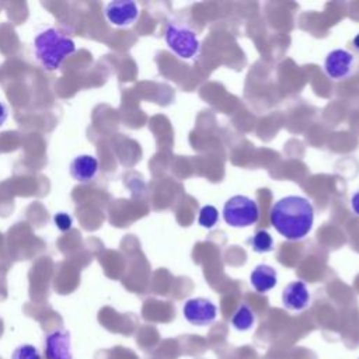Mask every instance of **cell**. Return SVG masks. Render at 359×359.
Here are the masks:
<instances>
[{
  "instance_id": "cell-1",
  "label": "cell",
  "mask_w": 359,
  "mask_h": 359,
  "mask_svg": "<svg viewBox=\"0 0 359 359\" xmlns=\"http://www.w3.org/2000/svg\"><path fill=\"white\" fill-rule=\"evenodd\" d=\"M269 222L286 240L300 241L306 238L313 229L314 208L304 196L287 195L272 205Z\"/></svg>"
},
{
  "instance_id": "cell-2",
  "label": "cell",
  "mask_w": 359,
  "mask_h": 359,
  "mask_svg": "<svg viewBox=\"0 0 359 359\" xmlns=\"http://www.w3.org/2000/svg\"><path fill=\"white\" fill-rule=\"evenodd\" d=\"M34 52L39 65L45 70L53 72L76 52V42L59 29L49 27L34 38Z\"/></svg>"
},
{
  "instance_id": "cell-3",
  "label": "cell",
  "mask_w": 359,
  "mask_h": 359,
  "mask_svg": "<svg viewBox=\"0 0 359 359\" xmlns=\"http://www.w3.org/2000/svg\"><path fill=\"white\" fill-rule=\"evenodd\" d=\"M168 49L182 60H195L201 53V42L194 29L177 21H168L164 29Z\"/></svg>"
},
{
  "instance_id": "cell-4",
  "label": "cell",
  "mask_w": 359,
  "mask_h": 359,
  "mask_svg": "<svg viewBox=\"0 0 359 359\" xmlns=\"http://www.w3.org/2000/svg\"><path fill=\"white\" fill-rule=\"evenodd\" d=\"M222 213L227 226L234 229H245L258 222L259 206L247 195H234L224 202Z\"/></svg>"
},
{
  "instance_id": "cell-5",
  "label": "cell",
  "mask_w": 359,
  "mask_h": 359,
  "mask_svg": "<svg viewBox=\"0 0 359 359\" xmlns=\"http://www.w3.org/2000/svg\"><path fill=\"white\" fill-rule=\"evenodd\" d=\"M104 15L112 27L128 28L139 20L140 8L139 4L133 0H114L107 3Z\"/></svg>"
},
{
  "instance_id": "cell-6",
  "label": "cell",
  "mask_w": 359,
  "mask_h": 359,
  "mask_svg": "<svg viewBox=\"0 0 359 359\" xmlns=\"http://www.w3.org/2000/svg\"><path fill=\"white\" fill-rule=\"evenodd\" d=\"M182 314L189 324L205 327L210 325L216 320L217 307L206 297H192L184 303Z\"/></svg>"
},
{
  "instance_id": "cell-7",
  "label": "cell",
  "mask_w": 359,
  "mask_h": 359,
  "mask_svg": "<svg viewBox=\"0 0 359 359\" xmlns=\"http://www.w3.org/2000/svg\"><path fill=\"white\" fill-rule=\"evenodd\" d=\"M355 57L346 49H334L324 59V72L334 81L346 80L353 72Z\"/></svg>"
},
{
  "instance_id": "cell-8",
  "label": "cell",
  "mask_w": 359,
  "mask_h": 359,
  "mask_svg": "<svg viewBox=\"0 0 359 359\" xmlns=\"http://www.w3.org/2000/svg\"><path fill=\"white\" fill-rule=\"evenodd\" d=\"M46 359H73L70 332L65 328H57L45 337Z\"/></svg>"
},
{
  "instance_id": "cell-9",
  "label": "cell",
  "mask_w": 359,
  "mask_h": 359,
  "mask_svg": "<svg viewBox=\"0 0 359 359\" xmlns=\"http://www.w3.org/2000/svg\"><path fill=\"white\" fill-rule=\"evenodd\" d=\"M311 300L309 287L303 280H293L282 290V304L290 311H303Z\"/></svg>"
},
{
  "instance_id": "cell-10",
  "label": "cell",
  "mask_w": 359,
  "mask_h": 359,
  "mask_svg": "<svg viewBox=\"0 0 359 359\" xmlns=\"http://www.w3.org/2000/svg\"><path fill=\"white\" fill-rule=\"evenodd\" d=\"M100 170V163L97 157L91 154H79L76 156L69 165L70 175L77 182H90L93 181Z\"/></svg>"
},
{
  "instance_id": "cell-11",
  "label": "cell",
  "mask_w": 359,
  "mask_h": 359,
  "mask_svg": "<svg viewBox=\"0 0 359 359\" xmlns=\"http://www.w3.org/2000/svg\"><path fill=\"white\" fill-rule=\"evenodd\" d=\"M250 283L255 292L266 293L276 286L278 272L268 264H258L250 273Z\"/></svg>"
},
{
  "instance_id": "cell-12",
  "label": "cell",
  "mask_w": 359,
  "mask_h": 359,
  "mask_svg": "<svg viewBox=\"0 0 359 359\" xmlns=\"http://www.w3.org/2000/svg\"><path fill=\"white\" fill-rule=\"evenodd\" d=\"M255 324V314L248 304H240L231 316V325L237 331H248Z\"/></svg>"
},
{
  "instance_id": "cell-13",
  "label": "cell",
  "mask_w": 359,
  "mask_h": 359,
  "mask_svg": "<svg viewBox=\"0 0 359 359\" xmlns=\"http://www.w3.org/2000/svg\"><path fill=\"white\" fill-rule=\"evenodd\" d=\"M250 248L258 254H266L273 250V238L266 230H257L248 240Z\"/></svg>"
},
{
  "instance_id": "cell-14",
  "label": "cell",
  "mask_w": 359,
  "mask_h": 359,
  "mask_svg": "<svg viewBox=\"0 0 359 359\" xmlns=\"http://www.w3.org/2000/svg\"><path fill=\"white\" fill-rule=\"evenodd\" d=\"M219 222V212L213 205H205L198 215V224L203 229H213Z\"/></svg>"
},
{
  "instance_id": "cell-15",
  "label": "cell",
  "mask_w": 359,
  "mask_h": 359,
  "mask_svg": "<svg viewBox=\"0 0 359 359\" xmlns=\"http://www.w3.org/2000/svg\"><path fill=\"white\" fill-rule=\"evenodd\" d=\"M10 359H42V356H41L36 346L29 345V344H24V345L17 346L13 351Z\"/></svg>"
},
{
  "instance_id": "cell-16",
  "label": "cell",
  "mask_w": 359,
  "mask_h": 359,
  "mask_svg": "<svg viewBox=\"0 0 359 359\" xmlns=\"http://www.w3.org/2000/svg\"><path fill=\"white\" fill-rule=\"evenodd\" d=\"M53 223L60 231H69L73 226V219L66 212H57L53 215Z\"/></svg>"
},
{
  "instance_id": "cell-17",
  "label": "cell",
  "mask_w": 359,
  "mask_h": 359,
  "mask_svg": "<svg viewBox=\"0 0 359 359\" xmlns=\"http://www.w3.org/2000/svg\"><path fill=\"white\" fill-rule=\"evenodd\" d=\"M351 209L356 216H359V189H356L351 196Z\"/></svg>"
},
{
  "instance_id": "cell-18",
  "label": "cell",
  "mask_w": 359,
  "mask_h": 359,
  "mask_svg": "<svg viewBox=\"0 0 359 359\" xmlns=\"http://www.w3.org/2000/svg\"><path fill=\"white\" fill-rule=\"evenodd\" d=\"M7 116H8V111H7V107L0 102V126H3L7 121Z\"/></svg>"
},
{
  "instance_id": "cell-19",
  "label": "cell",
  "mask_w": 359,
  "mask_h": 359,
  "mask_svg": "<svg viewBox=\"0 0 359 359\" xmlns=\"http://www.w3.org/2000/svg\"><path fill=\"white\" fill-rule=\"evenodd\" d=\"M352 48L356 50V52H359V32L353 36V39H352Z\"/></svg>"
}]
</instances>
